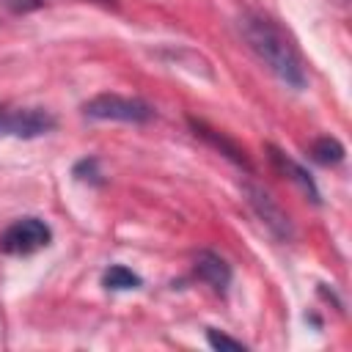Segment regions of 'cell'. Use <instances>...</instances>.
<instances>
[{
	"instance_id": "cell-10",
	"label": "cell",
	"mask_w": 352,
	"mask_h": 352,
	"mask_svg": "<svg viewBox=\"0 0 352 352\" xmlns=\"http://www.w3.org/2000/svg\"><path fill=\"white\" fill-rule=\"evenodd\" d=\"M143 280L138 272H132L129 267L124 264H113L104 275H102V286L104 289H113V292H126V289H138Z\"/></svg>"
},
{
	"instance_id": "cell-13",
	"label": "cell",
	"mask_w": 352,
	"mask_h": 352,
	"mask_svg": "<svg viewBox=\"0 0 352 352\" xmlns=\"http://www.w3.org/2000/svg\"><path fill=\"white\" fill-rule=\"evenodd\" d=\"M99 3H110V0H99Z\"/></svg>"
},
{
	"instance_id": "cell-8",
	"label": "cell",
	"mask_w": 352,
	"mask_h": 352,
	"mask_svg": "<svg viewBox=\"0 0 352 352\" xmlns=\"http://www.w3.org/2000/svg\"><path fill=\"white\" fill-rule=\"evenodd\" d=\"M190 126H192V132H195L198 138H204L206 143H212L214 148H220V154H226L231 162H236V165H242V168L250 170V162H248L245 151H242L234 140H228L223 132H217V129H212V126H206L204 121H195V118H190Z\"/></svg>"
},
{
	"instance_id": "cell-5",
	"label": "cell",
	"mask_w": 352,
	"mask_h": 352,
	"mask_svg": "<svg viewBox=\"0 0 352 352\" xmlns=\"http://www.w3.org/2000/svg\"><path fill=\"white\" fill-rule=\"evenodd\" d=\"M242 190H245V195H248L250 209H253V212L258 214V220L270 228V234L278 236V239H283V242H289V239L294 236V228H292L289 214L275 204V198H272L267 190L256 187V184H245Z\"/></svg>"
},
{
	"instance_id": "cell-1",
	"label": "cell",
	"mask_w": 352,
	"mask_h": 352,
	"mask_svg": "<svg viewBox=\"0 0 352 352\" xmlns=\"http://www.w3.org/2000/svg\"><path fill=\"white\" fill-rule=\"evenodd\" d=\"M239 30L248 41V47L256 52V58L289 88L302 91L308 77H305V66L297 55V50L292 47V41L280 33V28L275 22H270L261 14H245L239 16Z\"/></svg>"
},
{
	"instance_id": "cell-14",
	"label": "cell",
	"mask_w": 352,
	"mask_h": 352,
	"mask_svg": "<svg viewBox=\"0 0 352 352\" xmlns=\"http://www.w3.org/2000/svg\"><path fill=\"white\" fill-rule=\"evenodd\" d=\"M0 116H3V107H0Z\"/></svg>"
},
{
	"instance_id": "cell-6",
	"label": "cell",
	"mask_w": 352,
	"mask_h": 352,
	"mask_svg": "<svg viewBox=\"0 0 352 352\" xmlns=\"http://www.w3.org/2000/svg\"><path fill=\"white\" fill-rule=\"evenodd\" d=\"M195 275H198L204 283H209L217 294H226L228 286H231V278H234L228 261H226L223 256L212 253V250H201V253L195 256Z\"/></svg>"
},
{
	"instance_id": "cell-12",
	"label": "cell",
	"mask_w": 352,
	"mask_h": 352,
	"mask_svg": "<svg viewBox=\"0 0 352 352\" xmlns=\"http://www.w3.org/2000/svg\"><path fill=\"white\" fill-rule=\"evenodd\" d=\"M74 176H80V179H96V160L91 157V160L77 162L74 165Z\"/></svg>"
},
{
	"instance_id": "cell-9",
	"label": "cell",
	"mask_w": 352,
	"mask_h": 352,
	"mask_svg": "<svg viewBox=\"0 0 352 352\" xmlns=\"http://www.w3.org/2000/svg\"><path fill=\"white\" fill-rule=\"evenodd\" d=\"M344 154H346L344 146L330 135H324V138L311 143V160L319 162V165H338L344 160Z\"/></svg>"
},
{
	"instance_id": "cell-7",
	"label": "cell",
	"mask_w": 352,
	"mask_h": 352,
	"mask_svg": "<svg viewBox=\"0 0 352 352\" xmlns=\"http://www.w3.org/2000/svg\"><path fill=\"white\" fill-rule=\"evenodd\" d=\"M270 160H272V162H275V168H278L280 173H286V176H289V179H292V182H294V184H297V187H300V190H302L314 204H322L319 190H316V182L311 179V173H308L300 162H294V160H292L289 154H283L278 146H270Z\"/></svg>"
},
{
	"instance_id": "cell-2",
	"label": "cell",
	"mask_w": 352,
	"mask_h": 352,
	"mask_svg": "<svg viewBox=\"0 0 352 352\" xmlns=\"http://www.w3.org/2000/svg\"><path fill=\"white\" fill-rule=\"evenodd\" d=\"M82 113L88 118L99 121H126V124H146L154 118V107L138 96H121V94H96L82 104Z\"/></svg>"
},
{
	"instance_id": "cell-11",
	"label": "cell",
	"mask_w": 352,
	"mask_h": 352,
	"mask_svg": "<svg viewBox=\"0 0 352 352\" xmlns=\"http://www.w3.org/2000/svg\"><path fill=\"white\" fill-rule=\"evenodd\" d=\"M206 341L212 349H245V344L239 338H231V336L217 333V330H206Z\"/></svg>"
},
{
	"instance_id": "cell-3",
	"label": "cell",
	"mask_w": 352,
	"mask_h": 352,
	"mask_svg": "<svg viewBox=\"0 0 352 352\" xmlns=\"http://www.w3.org/2000/svg\"><path fill=\"white\" fill-rule=\"evenodd\" d=\"M52 242V231L41 217H19L0 234V250L8 256H30Z\"/></svg>"
},
{
	"instance_id": "cell-4",
	"label": "cell",
	"mask_w": 352,
	"mask_h": 352,
	"mask_svg": "<svg viewBox=\"0 0 352 352\" xmlns=\"http://www.w3.org/2000/svg\"><path fill=\"white\" fill-rule=\"evenodd\" d=\"M55 124H58L55 116L41 110V107H22V110H11V113L3 110V116H0V132L14 135V138H25V140L52 132Z\"/></svg>"
}]
</instances>
